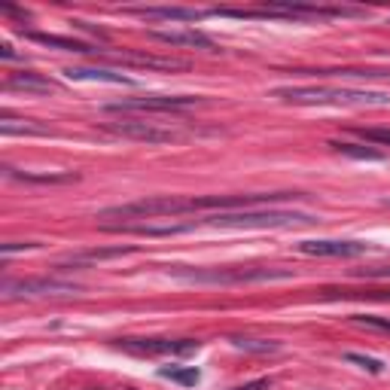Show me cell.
Segmentation results:
<instances>
[{"mask_svg": "<svg viewBox=\"0 0 390 390\" xmlns=\"http://www.w3.org/2000/svg\"><path fill=\"white\" fill-rule=\"evenodd\" d=\"M281 101L290 104H332V107H351V104H390L387 92H372V88H348V86H283L271 92Z\"/></svg>", "mask_w": 390, "mask_h": 390, "instance_id": "6da1fadb", "label": "cell"}, {"mask_svg": "<svg viewBox=\"0 0 390 390\" xmlns=\"http://www.w3.org/2000/svg\"><path fill=\"white\" fill-rule=\"evenodd\" d=\"M205 223L210 226H247V229H290V226H314L317 217L305 210H223L208 214Z\"/></svg>", "mask_w": 390, "mask_h": 390, "instance_id": "7a4b0ae2", "label": "cell"}, {"mask_svg": "<svg viewBox=\"0 0 390 390\" xmlns=\"http://www.w3.org/2000/svg\"><path fill=\"white\" fill-rule=\"evenodd\" d=\"M192 214V199H177V195H156L144 201H128V205L104 208L101 220H156V217H183Z\"/></svg>", "mask_w": 390, "mask_h": 390, "instance_id": "3957f363", "label": "cell"}, {"mask_svg": "<svg viewBox=\"0 0 390 390\" xmlns=\"http://www.w3.org/2000/svg\"><path fill=\"white\" fill-rule=\"evenodd\" d=\"M186 283H265V281H287L290 269H205V271H177Z\"/></svg>", "mask_w": 390, "mask_h": 390, "instance_id": "277c9868", "label": "cell"}, {"mask_svg": "<svg viewBox=\"0 0 390 390\" xmlns=\"http://www.w3.org/2000/svg\"><path fill=\"white\" fill-rule=\"evenodd\" d=\"M195 104H205V98L199 95H147L135 98V101H119L107 104V113H171L183 107H195Z\"/></svg>", "mask_w": 390, "mask_h": 390, "instance_id": "5b68a950", "label": "cell"}, {"mask_svg": "<svg viewBox=\"0 0 390 390\" xmlns=\"http://www.w3.org/2000/svg\"><path fill=\"white\" fill-rule=\"evenodd\" d=\"M104 128L110 135H119V137H128V140H144V144H171V140H183L186 131H177V128H162L156 122H147V119H119V122H104Z\"/></svg>", "mask_w": 390, "mask_h": 390, "instance_id": "8992f818", "label": "cell"}, {"mask_svg": "<svg viewBox=\"0 0 390 390\" xmlns=\"http://www.w3.org/2000/svg\"><path fill=\"white\" fill-rule=\"evenodd\" d=\"M119 351L140 354V357H189L199 351L195 339H119Z\"/></svg>", "mask_w": 390, "mask_h": 390, "instance_id": "52a82bcc", "label": "cell"}, {"mask_svg": "<svg viewBox=\"0 0 390 390\" xmlns=\"http://www.w3.org/2000/svg\"><path fill=\"white\" fill-rule=\"evenodd\" d=\"M83 290L79 283L55 281V278H28V281H4L6 299L15 296H76Z\"/></svg>", "mask_w": 390, "mask_h": 390, "instance_id": "ba28073f", "label": "cell"}, {"mask_svg": "<svg viewBox=\"0 0 390 390\" xmlns=\"http://www.w3.org/2000/svg\"><path fill=\"white\" fill-rule=\"evenodd\" d=\"M195 223H177V220H165V223H110L104 232H126V235H147V238H171L192 232Z\"/></svg>", "mask_w": 390, "mask_h": 390, "instance_id": "9c48e42d", "label": "cell"}, {"mask_svg": "<svg viewBox=\"0 0 390 390\" xmlns=\"http://www.w3.org/2000/svg\"><path fill=\"white\" fill-rule=\"evenodd\" d=\"M149 37L159 43H168V46H192V49H205L214 52L217 43L208 37V34L195 31V28H177V31H149Z\"/></svg>", "mask_w": 390, "mask_h": 390, "instance_id": "30bf717a", "label": "cell"}, {"mask_svg": "<svg viewBox=\"0 0 390 390\" xmlns=\"http://www.w3.org/2000/svg\"><path fill=\"white\" fill-rule=\"evenodd\" d=\"M299 253L305 256H363L369 253L366 241H302Z\"/></svg>", "mask_w": 390, "mask_h": 390, "instance_id": "8fae6325", "label": "cell"}, {"mask_svg": "<svg viewBox=\"0 0 390 390\" xmlns=\"http://www.w3.org/2000/svg\"><path fill=\"white\" fill-rule=\"evenodd\" d=\"M131 13L144 15V19H162V22H199L208 15L201 10H186V6H137Z\"/></svg>", "mask_w": 390, "mask_h": 390, "instance_id": "7c38bea8", "label": "cell"}, {"mask_svg": "<svg viewBox=\"0 0 390 390\" xmlns=\"http://www.w3.org/2000/svg\"><path fill=\"white\" fill-rule=\"evenodd\" d=\"M67 79H95V83H110V86H135V79L126 74H116V70L107 67H65Z\"/></svg>", "mask_w": 390, "mask_h": 390, "instance_id": "4fadbf2b", "label": "cell"}, {"mask_svg": "<svg viewBox=\"0 0 390 390\" xmlns=\"http://www.w3.org/2000/svg\"><path fill=\"white\" fill-rule=\"evenodd\" d=\"M25 37L31 43H40V46H49V49H61V52H95L88 43L83 40H74V37H58V34H40V31H25Z\"/></svg>", "mask_w": 390, "mask_h": 390, "instance_id": "5bb4252c", "label": "cell"}, {"mask_svg": "<svg viewBox=\"0 0 390 390\" xmlns=\"http://www.w3.org/2000/svg\"><path fill=\"white\" fill-rule=\"evenodd\" d=\"M6 88H15V92H52L55 88V83L46 76H40V74H34V70H22V74H13V76H6Z\"/></svg>", "mask_w": 390, "mask_h": 390, "instance_id": "9a60e30c", "label": "cell"}, {"mask_svg": "<svg viewBox=\"0 0 390 390\" xmlns=\"http://www.w3.org/2000/svg\"><path fill=\"white\" fill-rule=\"evenodd\" d=\"M113 61H128V65L137 67H159V70H186L189 65L177 58H153V55H137V52H122V55H113Z\"/></svg>", "mask_w": 390, "mask_h": 390, "instance_id": "2e32d148", "label": "cell"}, {"mask_svg": "<svg viewBox=\"0 0 390 390\" xmlns=\"http://www.w3.org/2000/svg\"><path fill=\"white\" fill-rule=\"evenodd\" d=\"M0 131H4L6 137L10 135H49L46 126H37V122H31V119H13V116L0 119Z\"/></svg>", "mask_w": 390, "mask_h": 390, "instance_id": "e0dca14e", "label": "cell"}, {"mask_svg": "<svg viewBox=\"0 0 390 390\" xmlns=\"http://www.w3.org/2000/svg\"><path fill=\"white\" fill-rule=\"evenodd\" d=\"M159 375L174 381V384H183V387H195L201 381V372L195 366H162V369H159Z\"/></svg>", "mask_w": 390, "mask_h": 390, "instance_id": "ac0fdd59", "label": "cell"}, {"mask_svg": "<svg viewBox=\"0 0 390 390\" xmlns=\"http://www.w3.org/2000/svg\"><path fill=\"white\" fill-rule=\"evenodd\" d=\"M335 153H342V156H351V159H363V162H381L384 159V153L375 147H360V144H342V140H332L330 144Z\"/></svg>", "mask_w": 390, "mask_h": 390, "instance_id": "d6986e66", "label": "cell"}, {"mask_svg": "<svg viewBox=\"0 0 390 390\" xmlns=\"http://www.w3.org/2000/svg\"><path fill=\"white\" fill-rule=\"evenodd\" d=\"M135 247H113V250H86V253H74L65 265H86V262H101V260H116V256L131 253Z\"/></svg>", "mask_w": 390, "mask_h": 390, "instance_id": "ffe728a7", "label": "cell"}, {"mask_svg": "<svg viewBox=\"0 0 390 390\" xmlns=\"http://www.w3.org/2000/svg\"><path fill=\"white\" fill-rule=\"evenodd\" d=\"M4 174L6 177H15V180H22V183H74L76 180V174H19V171H13V168H4Z\"/></svg>", "mask_w": 390, "mask_h": 390, "instance_id": "44dd1931", "label": "cell"}, {"mask_svg": "<svg viewBox=\"0 0 390 390\" xmlns=\"http://www.w3.org/2000/svg\"><path fill=\"white\" fill-rule=\"evenodd\" d=\"M232 344L241 351H250V354H278L281 344L278 342H265V339H244V335H232Z\"/></svg>", "mask_w": 390, "mask_h": 390, "instance_id": "7402d4cb", "label": "cell"}, {"mask_svg": "<svg viewBox=\"0 0 390 390\" xmlns=\"http://www.w3.org/2000/svg\"><path fill=\"white\" fill-rule=\"evenodd\" d=\"M354 321L369 326V330H381V332H390V317H375V314H354Z\"/></svg>", "mask_w": 390, "mask_h": 390, "instance_id": "603a6c76", "label": "cell"}, {"mask_svg": "<svg viewBox=\"0 0 390 390\" xmlns=\"http://www.w3.org/2000/svg\"><path fill=\"white\" fill-rule=\"evenodd\" d=\"M344 360H348V363H357V366H363V369H369L372 375H378V372L384 369V363H381V360H375V357H363V354H344Z\"/></svg>", "mask_w": 390, "mask_h": 390, "instance_id": "cb8c5ba5", "label": "cell"}, {"mask_svg": "<svg viewBox=\"0 0 390 390\" xmlns=\"http://www.w3.org/2000/svg\"><path fill=\"white\" fill-rule=\"evenodd\" d=\"M357 135H360L363 140H372V144L390 147V128H360Z\"/></svg>", "mask_w": 390, "mask_h": 390, "instance_id": "d4e9b609", "label": "cell"}, {"mask_svg": "<svg viewBox=\"0 0 390 390\" xmlns=\"http://www.w3.org/2000/svg\"><path fill=\"white\" fill-rule=\"evenodd\" d=\"M37 241H10V244H0V253H4V256H10V253H15V250H37Z\"/></svg>", "mask_w": 390, "mask_h": 390, "instance_id": "484cf974", "label": "cell"}, {"mask_svg": "<svg viewBox=\"0 0 390 390\" xmlns=\"http://www.w3.org/2000/svg\"><path fill=\"white\" fill-rule=\"evenodd\" d=\"M271 381L269 378H260V381H250V384H241V387H235V390H269Z\"/></svg>", "mask_w": 390, "mask_h": 390, "instance_id": "4316f807", "label": "cell"}, {"mask_svg": "<svg viewBox=\"0 0 390 390\" xmlns=\"http://www.w3.org/2000/svg\"><path fill=\"white\" fill-rule=\"evenodd\" d=\"M360 274H366V278H390V269H366Z\"/></svg>", "mask_w": 390, "mask_h": 390, "instance_id": "83f0119b", "label": "cell"}, {"mask_svg": "<svg viewBox=\"0 0 390 390\" xmlns=\"http://www.w3.org/2000/svg\"><path fill=\"white\" fill-rule=\"evenodd\" d=\"M0 55H4V58H15V52H13L10 43H4V46H0Z\"/></svg>", "mask_w": 390, "mask_h": 390, "instance_id": "f1b7e54d", "label": "cell"}, {"mask_svg": "<svg viewBox=\"0 0 390 390\" xmlns=\"http://www.w3.org/2000/svg\"><path fill=\"white\" fill-rule=\"evenodd\" d=\"M384 208H390V199H384Z\"/></svg>", "mask_w": 390, "mask_h": 390, "instance_id": "f546056e", "label": "cell"}]
</instances>
